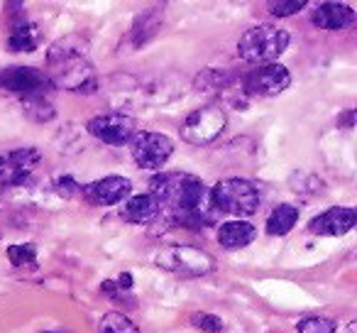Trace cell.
<instances>
[{"mask_svg":"<svg viewBox=\"0 0 357 333\" xmlns=\"http://www.w3.org/2000/svg\"><path fill=\"white\" fill-rule=\"evenodd\" d=\"M149 194L159 201V209L167 211L174 225L189 230H204L206 225L215 223V206L211 199V189L194 175H157L149 182Z\"/></svg>","mask_w":357,"mask_h":333,"instance_id":"6da1fadb","label":"cell"},{"mask_svg":"<svg viewBox=\"0 0 357 333\" xmlns=\"http://www.w3.org/2000/svg\"><path fill=\"white\" fill-rule=\"evenodd\" d=\"M47 64H50L47 76H50L52 86H59L71 94H93L98 89L93 64L89 61L86 52L76 45L74 37L52 45L50 54H47Z\"/></svg>","mask_w":357,"mask_h":333,"instance_id":"7a4b0ae2","label":"cell"},{"mask_svg":"<svg viewBox=\"0 0 357 333\" xmlns=\"http://www.w3.org/2000/svg\"><path fill=\"white\" fill-rule=\"evenodd\" d=\"M289 42H291V37L282 27L257 25V27H250L240 37L238 54L240 59L250 61V64H274V59L287 52Z\"/></svg>","mask_w":357,"mask_h":333,"instance_id":"3957f363","label":"cell"},{"mask_svg":"<svg viewBox=\"0 0 357 333\" xmlns=\"http://www.w3.org/2000/svg\"><path fill=\"white\" fill-rule=\"evenodd\" d=\"M211 199H213L215 211H225L233 216H252L262 204V194L257 186L248 179H238V177L218 182L211 189Z\"/></svg>","mask_w":357,"mask_h":333,"instance_id":"277c9868","label":"cell"},{"mask_svg":"<svg viewBox=\"0 0 357 333\" xmlns=\"http://www.w3.org/2000/svg\"><path fill=\"white\" fill-rule=\"evenodd\" d=\"M157 267L181 277H201L215 269V258L196 245H169L154 255Z\"/></svg>","mask_w":357,"mask_h":333,"instance_id":"5b68a950","label":"cell"},{"mask_svg":"<svg viewBox=\"0 0 357 333\" xmlns=\"http://www.w3.org/2000/svg\"><path fill=\"white\" fill-rule=\"evenodd\" d=\"M52 89L54 86H52L50 76L35 66H8L0 71V91L17 96L20 101L47 98Z\"/></svg>","mask_w":357,"mask_h":333,"instance_id":"8992f818","label":"cell"},{"mask_svg":"<svg viewBox=\"0 0 357 333\" xmlns=\"http://www.w3.org/2000/svg\"><path fill=\"white\" fill-rule=\"evenodd\" d=\"M225 123H228V115L220 105H204V108H196L189 118L181 125V138L189 145H211L220 133H223Z\"/></svg>","mask_w":357,"mask_h":333,"instance_id":"52a82bcc","label":"cell"},{"mask_svg":"<svg viewBox=\"0 0 357 333\" xmlns=\"http://www.w3.org/2000/svg\"><path fill=\"white\" fill-rule=\"evenodd\" d=\"M86 130L105 145H125L135 138L137 123L128 113H123V110H115V113H103L91 118Z\"/></svg>","mask_w":357,"mask_h":333,"instance_id":"ba28073f","label":"cell"},{"mask_svg":"<svg viewBox=\"0 0 357 333\" xmlns=\"http://www.w3.org/2000/svg\"><path fill=\"white\" fill-rule=\"evenodd\" d=\"M132 159L142 170H162L174 152V142L162 133H142L132 138Z\"/></svg>","mask_w":357,"mask_h":333,"instance_id":"9c48e42d","label":"cell"},{"mask_svg":"<svg viewBox=\"0 0 357 333\" xmlns=\"http://www.w3.org/2000/svg\"><path fill=\"white\" fill-rule=\"evenodd\" d=\"M291 84V76H289V69L282 64H259L250 71L243 79V89L248 96H277L282 91L289 89Z\"/></svg>","mask_w":357,"mask_h":333,"instance_id":"30bf717a","label":"cell"},{"mask_svg":"<svg viewBox=\"0 0 357 333\" xmlns=\"http://www.w3.org/2000/svg\"><path fill=\"white\" fill-rule=\"evenodd\" d=\"M3 170H0V184L3 186H25L32 179L37 162L42 159L40 149L35 147H22L13 149L10 154H3Z\"/></svg>","mask_w":357,"mask_h":333,"instance_id":"8fae6325","label":"cell"},{"mask_svg":"<svg viewBox=\"0 0 357 333\" xmlns=\"http://www.w3.org/2000/svg\"><path fill=\"white\" fill-rule=\"evenodd\" d=\"M130 191H132V182L130 179H125V177H105V179L84 186L81 194L93 206H113L120 204L125 196H130Z\"/></svg>","mask_w":357,"mask_h":333,"instance_id":"7c38bea8","label":"cell"},{"mask_svg":"<svg viewBox=\"0 0 357 333\" xmlns=\"http://www.w3.org/2000/svg\"><path fill=\"white\" fill-rule=\"evenodd\" d=\"M357 214L350 206H335V209H328L326 214L316 216L308 223V230L316 235H328V238H337V235H345L355 228Z\"/></svg>","mask_w":357,"mask_h":333,"instance_id":"4fadbf2b","label":"cell"},{"mask_svg":"<svg viewBox=\"0 0 357 333\" xmlns=\"http://www.w3.org/2000/svg\"><path fill=\"white\" fill-rule=\"evenodd\" d=\"M355 10L342 3H321L313 13V25L321 27V30H331V32H337V30H345L355 22Z\"/></svg>","mask_w":357,"mask_h":333,"instance_id":"5bb4252c","label":"cell"},{"mask_svg":"<svg viewBox=\"0 0 357 333\" xmlns=\"http://www.w3.org/2000/svg\"><path fill=\"white\" fill-rule=\"evenodd\" d=\"M257 238V228L248 221H228L218 228V243L225 250H240Z\"/></svg>","mask_w":357,"mask_h":333,"instance_id":"9a60e30c","label":"cell"},{"mask_svg":"<svg viewBox=\"0 0 357 333\" xmlns=\"http://www.w3.org/2000/svg\"><path fill=\"white\" fill-rule=\"evenodd\" d=\"M159 201L154 199L152 194H139V196H132L128 204L120 209V216L130 223H149L159 216Z\"/></svg>","mask_w":357,"mask_h":333,"instance_id":"2e32d148","label":"cell"},{"mask_svg":"<svg viewBox=\"0 0 357 333\" xmlns=\"http://www.w3.org/2000/svg\"><path fill=\"white\" fill-rule=\"evenodd\" d=\"M40 45H42V32L35 22L22 20V22H17V25H13L10 37H8V47H10L13 52H25V54H30V52H35Z\"/></svg>","mask_w":357,"mask_h":333,"instance_id":"e0dca14e","label":"cell"},{"mask_svg":"<svg viewBox=\"0 0 357 333\" xmlns=\"http://www.w3.org/2000/svg\"><path fill=\"white\" fill-rule=\"evenodd\" d=\"M159 27H162V13L159 10H144L142 15H137L132 30H130V45H132L135 50L142 47V45H147V42L157 35Z\"/></svg>","mask_w":357,"mask_h":333,"instance_id":"ac0fdd59","label":"cell"},{"mask_svg":"<svg viewBox=\"0 0 357 333\" xmlns=\"http://www.w3.org/2000/svg\"><path fill=\"white\" fill-rule=\"evenodd\" d=\"M298 209L291 204H279L267 219V233L269 235H287L296 225Z\"/></svg>","mask_w":357,"mask_h":333,"instance_id":"d6986e66","label":"cell"},{"mask_svg":"<svg viewBox=\"0 0 357 333\" xmlns=\"http://www.w3.org/2000/svg\"><path fill=\"white\" fill-rule=\"evenodd\" d=\"M98 333H139V328L130 321L125 313L120 311H110L100 318L98 323Z\"/></svg>","mask_w":357,"mask_h":333,"instance_id":"ffe728a7","label":"cell"},{"mask_svg":"<svg viewBox=\"0 0 357 333\" xmlns=\"http://www.w3.org/2000/svg\"><path fill=\"white\" fill-rule=\"evenodd\" d=\"M22 110L30 120H37V123H50L52 118L56 115L54 105L50 103L47 98H30L22 101Z\"/></svg>","mask_w":357,"mask_h":333,"instance_id":"44dd1931","label":"cell"},{"mask_svg":"<svg viewBox=\"0 0 357 333\" xmlns=\"http://www.w3.org/2000/svg\"><path fill=\"white\" fill-rule=\"evenodd\" d=\"M230 84H233V74L225 69H206L204 74L196 79V86H199V89H206V91H218Z\"/></svg>","mask_w":357,"mask_h":333,"instance_id":"7402d4cb","label":"cell"},{"mask_svg":"<svg viewBox=\"0 0 357 333\" xmlns=\"http://www.w3.org/2000/svg\"><path fill=\"white\" fill-rule=\"evenodd\" d=\"M8 258L15 267H35L37 265V248L35 243H25V245H10L8 248Z\"/></svg>","mask_w":357,"mask_h":333,"instance_id":"603a6c76","label":"cell"},{"mask_svg":"<svg viewBox=\"0 0 357 333\" xmlns=\"http://www.w3.org/2000/svg\"><path fill=\"white\" fill-rule=\"evenodd\" d=\"M298 333H335V321L323 316H308L298 321Z\"/></svg>","mask_w":357,"mask_h":333,"instance_id":"cb8c5ba5","label":"cell"},{"mask_svg":"<svg viewBox=\"0 0 357 333\" xmlns=\"http://www.w3.org/2000/svg\"><path fill=\"white\" fill-rule=\"evenodd\" d=\"M306 8V0H282V3H269V13L274 17H289L294 13L303 10Z\"/></svg>","mask_w":357,"mask_h":333,"instance_id":"d4e9b609","label":"cell"},{"mask_svg":"<svg viewBox=\"0 0 357 333\" xmlns=\"http://www.w3.org/2000/svg\"><path fill=\"white\" fill-rule=\"evenodd\" d=\"M191 323L206 333H220L223 331V321H220L218 316H213V313H194V316H191Z\"/></svg>","mask_w":357,"mask_h":333,"instance_id":"484cf974","label":"cell"},{"mask_svg":"<svg viewBox=\"0 0 357 333\" xmlns=\"http://www.w3.org/2000/svg\"><path fill=\"white\" fill-rule=\"evenodd\" d=\"M56 194L59 196H64V199H71V196H79L81 194V189L84 186L79 184V182L74 179V177H61L59 182H56Z\"/></svg>","mask_w":357,"mask_h":333,"instance_id":"4316f807","label":"cell"},{"mask_svg":"<svg viewBox=\"0 0 357 333\" xmlns=\"http://www.w3.org/2000/svg\"><path fill=\"white\" fill-rule=\"evenodd\" d=\"M115 284H118L120 292H130V289H132V277H130V274L125 272V274H120V279Z\"/></svg>","mask_w":357,"mask_h":333,"instance_id":"83f0119b","label":"cell"},{"mask_svg":"<svg viewBox=\"0 0 357 333\" xmlns=\"http://www.w3.org/2000/svg\"><path fill=\"white\" fill-rule=\"evenodd\" d=\"M352 120H355V110H345V115H342V118H337V125L352 128Z\"/></svg>","mask_w":357,"mask_h":333,"instance_id":"f1b7e54d","label":"cell"},{"mask_svg":"<svg viewBox=\"0 0 357 333\" xmlns=\"http://www.w3.org/2000/svg\"><path fill=\"white\" fill-rule=\"evenodd\" d=\"M3 162H6V157H3V154H0V170H3Z\"/></svg>","mask_w":357,"mask_h":333,"instance_id":"f546056e","label":"cell"},{"mask_svg":"<svg viewBox=\"0 0 357 333\" xmlns=\"http://www.w3.org/2000/svg\"><path fill=\"white\" fill-rule=\"evenodd\" d=\"M42 333H54V331H42Z\"/></svg>","mask_w":357,"mask_h":333,"instance_id":"4dcf8cb0","label":"cell"}]
</instances>
